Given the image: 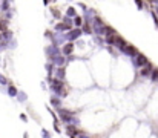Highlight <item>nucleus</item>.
I'll return each instance as SVG.
<instances>
[{"mask_svg": "<svg viewBox=\"0 0 158 138\" xmlns=\"http://www.w3.org/2000/svg\"><path fill=\"white\" fill-rule=\"evenodd\" d=\"M52 77L54 78H58V80H64L66 78V69H64V66L63 68H54Z\"/></svg>", "mask_w": 158, "mask_h": 138, "instance_id": "9", "label": "nucleus"}, {"mask_svg": "<svg viewBox=\"0 0 158 138\" xmlns=\"http://www.w3.org/2000/svg\"><path fill=\"white\" fill-rule=\"evenodd\" d=\"M72 23H74V26L80 28V26H83V19H81L80 15H77V17H74V19H72Z\"/></svg>", "mask_w": 158, "mask_h": 138, "instance_id": "17", "label": "nucleus"}, {"mask_svg": "<svg viewBox=\"0 0 158 138\" xmlns=\"http://www.w3.org/2000/svg\"><path fill=\"white\" fill-rule=\"evenodd\" d=\"M81 131L77 129V126H72V124H66V134L68 137H77Z\"/></svg>", "mask_w": 158, "mask_h": 138, "instance_id": "12", "label": "nucleus"}, {"mask_svg": "<svg viewBox=\"0 0 158 138\" xmlns=\"http://www.w3.org/2000/svg\"><path fill=\"white\" fill-rule=\"evenodd\" d=\"M126 45H127V42H126L121 36H118V34H115V36H114V43H112V46H115L120 52L124 49V46Z\"/></svg>", "mask_w": 158, "mask_h": 138, "instance_id": "5", "label": "nucleus"}, {"mask_svg": "<svg viewBox=\"0 0 158 138\" xmlns=\"http://www.w3.org/2000/svg\"><path fill=\"white\" fill-rule=\"evenodd\" d=\"M69 138H77V137H69Z\"/></svg>", "mask_w": 158, "mask_h": 138, "instance_id": "35", "label": "nucleus"}, {"mask_svg": "<svg viewBox=\"0 0 158 138\" xmlns=\"http://www.w3.org/2000/svg\"><path fill=\"white\" fill-rule=\"evenodd\" d=\"M66 15H68L69 19H74V17H77V12H75V9H74L72 6H69V8L66 9Z\"/></svg>", "mask_w": 158, "mask_h": 138, "instance_id": "18", "label": "nucleus"}, {"mask_svg": "<svg viewBox=\"0 0 158 138\" xmlns=\"http://www.w3.org/2000/svg\"><path fill=\"white\" fill-rule=\"evenodd\" d=\"M20 120H22V121H28V117H26L25 114H20Z\"/></svg>", "mask_w": 158, "mask_h": 138, "instance_id": "30", "label": "nucleus"}, {"mask_svg": "<svg viewBox=\"0 0 158 138\" xmlns=\"http://www.w3.org/2000/svg\"><path fill=\"white\" fill-rule=\"evenodd\" d=\"M63 23H64L66 26H69V28H72V26H74V23H72V19H69V17H64V19H63Z\"/></svg>", "mask_w": 158, "mask_h": 138, "instance_id": "20", "label": "nucleus"}, {"mask_svg": "<svg viewBox=\"0 0 158 138\" xmlns=\"http://www.w3.org/2000/svg\"><path fill=\"white\" fill-rule=\"evenodd\" d=\"M6 48H8V42H0V52L5 51Z\"/></svg>", "mask_w": 158, "mask_h": 138, "instance_id": "25", "label": "nucleus"}, {"mask_svg": "<svg viewBox=\"0 0 158 138\" xmlns=\"http://www.w3.org/2000/svg\"><path fill=\"white\" fill-rule=\"evenodd\" d=\"M155 3H158V0H155Z\"/></svg>", "mask_w": 158, "mask_h": 138, "instance_id": "36", "label": "nucleus"}, {"mask_svg": "<svg viewBox=\"0 0 158 138\" xmlns=\"http://www.w3.org/2000/svg\"><path fill=\"white\" fill-rule=\"evenodd\" d=\"M149 63V60H148V57L144 55V54H137L135 57H134V65H135V68H143V66H146Z\"/></svg>", "mask_w": 158, "mask_h": 138, "instance_id": "4", "label": "nucleus"}, {"mask_svg": "<svg viewBox=\"0 0 158 138\" xmlns=\"http://www.w3.org/2000/svg\"><path fill=\"white\" fill-rule=\"evenodd\" d=\"M0 85H2V86H6V85H8V78H6L3 74H0Z\"/></svg>", "mask_w": 158, "mask_h": 138, "instance_id": "22", "label": "nucleus"}, {"mask_svg": "<svg viewBox=\"0 0 158 138\" xmlns=\"http://www.w3.org/2000/svg\"><path fill=\"white\" fill-rule=\"evenodd\" d=\"M20 103H26L28 101V94L26 92H23V91H19V94H17V97H15Z\"/></svg>", "mask_w": 158, "mask_h": 138, "instance_id": "16", "label": "nucleus"}, {"mask_svg": "<svg viewBox=\"0 0 158 138\" xmlns=\"http://www.w3.org/2000/svg\"><path fill=\"white\" fill-rule=\"evenodd\" d=\"M52 14H54V17H55V19H60V12H58L55 8H52Z\"/></svg>", "mask_w": 158, "mask_h": 138, "instance_id": "28", "label": "nucleus"}, {"mask_svg": "<svg viewBox=\"0 0 158 138\" xmlns=\"http://www.w3.org/2000/svg\"><path fill=\"white\" fill-rule=\"evenodd\" d=\"M81 34H83L81 28H72L71 31H68L66 39H68L69 42H74V40H78V39L81 37Z\"/></svg>", "mask_w": 158, "mask_h": 138, "instance_id": "3", "label": "nucleus"}, {"mask_svg": "<svg viewBox=\"0 0 158 138\" xmlns=\"http://www.w3.org/2000/svg\"><path fill=\"white\" fill-rule=\"evenodd\" d=\"M57 114H58V120H60L61 123H64V124H69L71 117H72V115H77L74 111H69V109H64V107H60V109L57 111Z\"/></svg>", "mask_w": 158, "mask_h": 138, "instance_id": "2", "label": "nucleus"}, {"mask_svg": "<svg viewBox=\"0 0 158 138\" xmlns=\"http://www.w3.org/2000/svg\"><path fill=\"white\" fill-rule=\"evenodd\" d=\"M43 3H45V5H49V0H43Z\"/></svg>", "mask_w": 158, "mask_h": 138, "instance_id": "32", "label": "nucleus"}, {"mask_svg": "<svg viewBox=\"0 0 158 138\" xmlns=\"http://www.w3.org/2000/svg\"><path fill=\"white\" fill-rule=\"evenodd\" d=\"M152 19H154V22H155V25H157V28H158V17L155 12H152Z\"/></svg>", "mask_w": 158, "mask_h": 138, "instance_id": "29", "label": "nucleus"}, {"mask_svg": "<svg viewBox=\"0 0 158 138\" xmlns=\"http://www.w3.org/2000/svg\"><path fill=\"white\" fill-rule=\"evenodd\" d=\"M42 137L43 138H51V134H49L46 129H42Z\"/></svg>", "mask_w": 158, "mask_h": 138, "instance_id": "24", "label": "nucleus"}, {"mask_svg": "<svg viewBox=\"0 0 158 138\" xmlns=\"http://www.w3.org/2000/svg\"><path fill=\"white\" fill-rule=\"evenodd\" d=\"M137 2V6H138V9H143L144 8V5H143V0H135Z\"/></svg>", "mask_w": 158, "mask_h": 138, "instance_id": "27", "label": "nucleus"}, {"mask_svg": "<svg viewBox=\"0 0 158 138\" xmlns=\"http://www.w3.org/2000/svg\"><path fill=\"white\" fill-rule=\"evenodd\" d=\"M46 71H48L49 77H52V72H54V65L52 63H48V65H46Z\"/></svg>", "mask_w": 158, "mask_h": 138, "instance_id": "21", "label": "nucleus"}, {"mask_svg": "<svg viewBox=\"0 0 158 138\" xmlns=\"http://www.w3.org/2000/svg\"><path fill=\"white\" fill-rule=\"evenodd\" d=\"M45 52H46V55H48L49 58H52L55 55H60V54H61V49L55 45H49L46 49H45Z\"/></svg>", "mask_w": 158, "mask_h": 138, "instance_id": "7", "label": "nucleus"}, {"mask_svg": "<svg viewBox=\"0 0 158 138\" xmlns=\"http://www.w3.org/2000/svg\"><path fill=\"white\" fill-rule=\"evenodd\" d=\"M6 94L9 95V97H12V98H15L17 97V94H19V89L14 86V85H9L8 88H6Z\"/></svg>", "mask_w": 158, "mask_h": 138, "instance_id": "15", "label": "nucleus"}, {"mask_svg": "<svg viewBox=\"0 0 158 138\" xmlns=\"http://www.w3.org/2000/svg\"><path fill=\"white\" fill-rule=\"evenodd\" d=\"M151 80L152 82H158V68H154L151 72Z\"/></svg>", "mask_w": 158, "mask_h": 138, "instance_id": "19", "label": "nucleus"}, {"mask_svg": "<svg viewBox=\"0 0 158 138\" xmlns=\"http://www.w3.org/2000/svg\"><path fill=\"white\" fill-rule=\"evenodd\" d=\"M61 104H63V101H61L60 97H55V95L51 97V107H54L55 111H58V109L61 107Z\"/></svg>", "mask_w": 158, "mask_h": 138, "instance_id": "13", "label": "nucleus"}, {"mask_svg": "<svg viewBox=\"0 0 158 138\" xmlns=\"http://www.w3.org/2000/svg\"><path fill=\"white\" fill-rule=\"evenodd\" d=\"M0 42H3V36H2V32H0Z\"/></svg>", "mask_w": 158, "mask_h": 138, "instance_id": "34", "label": "nucleus"}, {"mask_svg": "<svg viewBox=\"0 0 158 138\" xmlns=\"http://www.w3.org/2000/svg\"><path fill=\"white\" fill-rule=\"evenodd\" d=\"M54 131L60 134V121L58 120H54Z\"/></svg>", "mask_w": 158, "mask_h": 138, "instance_id": "23", "label": "nucleus"}, {"mask_svg": "<svg viewBox=\"0 0 158 138\" xmlns=\"http://www.w3.org/2000/svg\"><path fill=\"white\" fill-rule=\"evenodd\" d=\"M152 69H154V66H152L151 63H148L146 66H143V68H141V71H140V77H143V78H148V77H151V72H152Z\"/></svg>", "mask_w": 158, "mask_h": 138, "instance_id": "11", "label": "nucleus"}, {"mask_svg": "<svg viewBox=\"0 0 158 138\" xmlns=\"http://www.w3.org/2000/svg\"><path fill=\"white\" fill-rule=\"evenodd\" d=\"M8 8H9V3H8L6 0H3V5H2V9H3V11H8Z\"/></svg>", "mask_w": 158, "mask_h": 138, "instance_id": "26", "label": "nucleus"}, {"mask_svg": "<svg viewBox=\"0 0 158 138\" xmlns=\"http://www.w3.org/2000/svg\"><path fill=\"white\" fill-rule=\"evenodd\" d=\"M23 138H29V135H28V132H25V134H23Z\"/></svg>", "mask_w": 158, "mask_h": 138, "instance_id": "31", "label": "nucleus"}, {"mask_svg": "<svg viewBox=\"0 0 158 138\" xmlns=\"http://www.w3.org/2000/svg\"><path fill=\"white\" fill-rule=\"evenodd\" d=\"M121 52H123V54H126L127 57L134 58V57H135V55L138 54V49H137L135 46H132V45H129V43H127V45L124 46V49H123Z\"/></svg>", "mask_w": 158, "mask_h": 138, "instance_id": "8", "label": "nucleus"}, {"mask_svg": "<svg viewBox=\"0 0 158 138\" xmlns=\"http://www.w3.org/2000/svg\"><path fill=\"white\" fill-rule=\"evenodd\" d=\"M72 52H74V45H72V42H68V43L63 45V48H61V55H64V57H71Z\"/></svg>", "mask_w": 158, "mask_h": 138, "instance_id": "10", "label": "nucleus"}, {"mask_svg": "<svg viewBox=\"0 0 158 138\" xmlns=\"http://www.w3.org/2000/svg\"><path fill=\"white\" fill-rule=\"evenodd\" d=\"M48 80H49V85H51V91H52V94L55 97L63 98V97L68 95V91H66V86H64L63 80L52 78V77H48Z\"/></svg>", "mask_w": 158, "mask_h": 138, "instance_id": "1", "label": "nucleus"}, {"mask_svg": "<svg viewBox=\"0 0 158 138\" xmlns=\"http://www.w3.org/2000/svg\"><path fill=\"white\" fill-rule=\"evenodd\" d=\"M51 60V63L54 65V68H63L64 65H66V57L64 55H55V57H52V58H49Z\"/></svg>", "mask_w": 158, "mask_h": 138, "instance_id": "6", "label": "nucleus"}, {"mask_svg": "<svg viewBox=\"0 0 158 138\" xmlns=\"http://www.w3.org/2000/svg\"><path fill=\"white\" fill-rule=\"evenodd\" d=\"M72 28H69V26H66L63 22H58L57 25H55V28H54V31L55 32H66V31H71Z\"/></svg>", "mask_w": 158, "mask_h": 138, "instance_id": "14", "label": "nucleus"}, {"mask_svg": "<svg viewBox=\"0 0 158 138\" xmlns=\"http://www.w3.org/2000/svg\"><path fill=\"white\" fill-rule=\"evenodd\" d=\"M154 12H155V14L158 15V6H155V11H154Z\"/></svg>", "mask_w": 158, "mask_h": 138, "instance_id": "33", "label": "nucleus"}]
</instances>
